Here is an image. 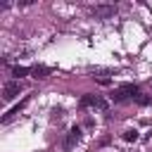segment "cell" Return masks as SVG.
<instances>
[{
    "label": "cell",
    "instance_id": "6da1fadb",
    "mask_svg": "<svg viewBox=\"0 0 152 152\" xmlns=\"http://www.w3.org/2000/svg\"><path fill=\"white\" fill-rule=\"evenodd\" d=\"M135 95H138V86H133V83H124L121 88L114 90V100H116V102H121V100H126V97H135Z\"/></svg>",
    "mask_w": 152,
    "mask_h": 152
},
{
    "label": "cell",
    "instance_id": "7a4b0ae2",
    "mask_svg": "<svg viewBox=\"0 0 152 152\" xmlns=\"http://www.w3.org/2000/svg\"><path fill=\"white\" fill-rule=\"evenodd\" d=\"M78 107H81V109H86V107H100V109H107V102H104L102 97H97V95H83L81 102H78Z\"/></svg>",
    "mask_w": 152,
    "mask_h": 152
},
{
    "label": "cell",
    "instance_id": "3957f363",
    "mask_svg": "<svg viewBox=\"0 0 152 152\" xmlns=\"http://www.w3.org/2000/svg\"><path fill=\"white\" fill-rule=\"evenodd\" d=\"M19 90H21V83H19V81H7L5 88H2V97H5V100H14V97L19 95Z\"/></svg>",
    "mask_w": 152,
    "mask_h": 152
},
{
    "label": "cell",
    "instance_id": "277c9868",
    "mask_svg": "<svg viewBox=\"0 0 152 152\" xmlns=\"http://www.w3.org/2000/svg\"><path fill=\"white\" fill-rule=\"evenodd\" d=\"M114 12H116L114 5H97V7H93V14L97 19H109V17H114Z\"/></svg>",
    "mask_w": 152,
    "mask_h": 152
},
{
    "label": "cell",
    "instance_id": "5b68a950",
    "mask_svg": "<svg viewBox=\"0 0 152 152\" xmlns=\"http://www.w3.org/2000/svg\"><path fill=\"white\" fill-rule=\"evenodd\" d=\"M78 138H81V128H78V126H74V128L69 131V135H66V145H64V147H66V150H71V147L78 142Z\"/></svg>",
    "mask_w": 152,
    "mask_h": 152
},
{
    "label": "cell",
    "instance_id": "8992f818",
    "mask_svg": "<svg viewBox=\"0 0 152 152\" xmlns=\"http://www.w3.org/2000/svg\"><path fill=\"white\" fill-rule=\"evenodd\" d=\"M50 66H43V64H36L33 69H31V74H33V78H48L50 76Z\"/></svg>",
    "mask_w": 152,
    "mask_h": 152
},
{
    "label": "cell",
    "instance_id": "52a82bcc",
    "mask_svg": "<svg viewBox=\"0 0 152 152\" xmlns=\"http://www.w3.org/2000/svg\"><path fill=\"white\" fill-rule=\"evenodd\" d=\"M24 104H26V100H24V102H19V104H17V107H12V109H10V112H7V114H5V116H2V121H10V119H12V116H14V114H19V109H21V107H24Z\"/></svg>",
    "mask_w": 152,
    "mask_h": 152
},
{
    "label": "cell",
    "instance_id": "ba28073f",
    "mask_svg": "<svg viewBox=\"0 0 152 152\" xmlns=\"http://www.w3.org/2000/svg\"><path fill=\"white\" fill-rule=\"evenodd\" d=\"M124 140H126V142H135V140H138V131H135V128L124 131Z\"/></svg>",
    "mask_w": 152,
    "mask_h": 152
},
{
    "label": "cell",
    "instance_id": "9c48e42d",
    "mask_svg": "<svg viewBox=\"0 0 152 152\" xmlns=\"http://www.w3.org/2000/svg\"><path fill=\"white\" fill-rule=\"evenodd\" d=\"M12 74H14V76H26V74H31V69H26V66H14Z\"/></svg>",
    "mask_w": 152,
    "mask_h": 152
},
{
    "label": "cell",
    "instance_id": "30bf717a",
    "mask_svg": "<svg viewBox=\"0 0 152 152\" xmlns=\"http://www.w3.org/2000/svg\"><path fill=\"white\" fill-rule=\"evenodd\" d=\"M135 100H138V104H150V97L147 95H138Z\"/></svg>",
    "mask_w": 152,
    "mask_h": 152
}]
</instances>
